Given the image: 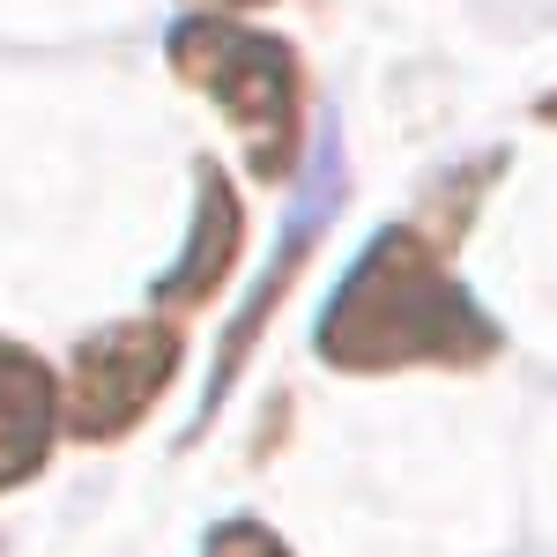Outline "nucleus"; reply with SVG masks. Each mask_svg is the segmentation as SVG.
<instances>
[{
	"instance_id": "1",
	"label": "nucleus",
	"mask_w": 557,
	"mask_h": 557,
	"mask_svg": "<svg viewBox=\"0 0 557 557\" xmlns=\"http://www.w3.org/2000/svg\"><path fill=\"white\" fill-rule=\"evenodd\" d=\"M312 349L335 372H386V364H475L498 349L483 305L438 268L417 231L386 223L357 253L312 327Z\"/></svg>"
},
{
	"instance_id": "2",
	"label": "nucleus",
	"mask_w": 557,
	"mask_h": 557,
	"mask_svg": "<svg viewBox=\"0 0 557 557\" xmlns=\"http://www.w3.org/2000/svg\"><path fill=\"white\" fill-rule=\"evenodd\" d=\"M172 60L194 89H209L215 104L246 127L253 178H283L305 134V75L298 52L268 30H246L231 15H178L172 23Z\"/></svg>"
},
{
	"instance_id": "3",
	"label": "nucleus",
	"mask_w": 557,
	"mask_h": 557,
	"mask_svg": "<svg viewBox=\"0 0 557 557\" xmlns=\"http://www.w3.org/2000/svg\"><path fill=\"white\" fill-rule=\"evenodd\" d=\"M178 364V327L172 320H120L97 327L75 349V380H67V431L75 438H120V431L164 394Z\"/></svg>"
},
{
	"instance_id": "4",
	"label": "nucleus",
	"mask_w": 557,
	"mask_h": 557,
	"mask_svg": "<svg viewBox=\"0 0 557 557\" xmlns=\"http://www.w3.org/2000/svg\"><path fill=\"white\" fill-rule=\"evenodd\" d=\"M335 209H343V134H335V120L320 127V141H312V178H305V201L290 209V223L275 231V246H268V268H260V283L246 290V305H238V320H231V335H223V349H215V372H209V401H201V417H209L215 401L231 394V380H238V357H246V343H253L260 327H268V312H275V298L290 290V275H298L305 246L335 223Z\"/></svg>"
},
{
	"instance_id": "5",
	"label": "nucleus",
	"mask_w": 557,
	"mask_h": 557,
	"mask_svg": "<svg viewBox=\"0 0 557 557\" xmlns=\"http://www.w3.org/2000/svg\"><path fill=\"white\" fill-rule=\"evenodd\" d=\"M60 424V386L30 349L0 343V491L45 469V446Z\"/></svg>"
},
{
	"instance_id": "6",
	"label": "nucleus",
	"mask_w": 557,
	"mask_h": 557,
	"mask_svg": "<svg viewBox=\"0 0 557 557\" xmlns=\"http://www.w3.org/2000/svg\"><path fill=\"white\" fill-rule=\"evenodd\" d=\"M238 253V194L223 186L209 157L194 164V238H186V253H178L172 275H157V305H186V298H209L215 275L231 268Z\"/></svg>"
},
{
	"instance_id": "7",
	"label": "nucleus",
	"mask_w": 557,
	"mask_h": 557,
	"mask_svg": "<svg viewBox=\"0 0 557 557\" xmlns=\"http://www.w3.org/2000/svg\"><path fill=\"white\" fill-rule=\"evenodd\" d=\"M201 557H290V550H283L260 520H223V528H209Z\"/></svg>"
},
{
	"instance_id": "8",
	"label": "nucleus",
	"mask_w": 557,
	"mask_h": 557,
	"mask_svg": "<svg viewBox=\"0 0 557 557\" xmlns=\"http://www.w3.org/2000/svg\"><path fill=\"white\" fill-rule=\"evenodd\" d=\"M535 120H550V127H557V89H550V97H535Z\"/></svg>"
},
{
	"instance_id": "9",
	"label": "nucleus",
	"mask_w": 557,
	"mask_h": 557,
	"mask_svg": "<svg viewBox=\"0 0 557 557\" xmlns=\"http://www.w3.org/2000/svg\"><path fill=\"white\" fill-rule=\"evenodd\" d=\"M201 8H253V0H201Z\"/></svg>"
}]
</instances>
